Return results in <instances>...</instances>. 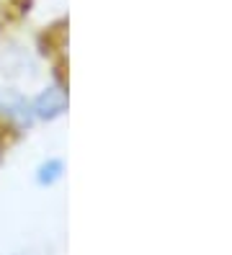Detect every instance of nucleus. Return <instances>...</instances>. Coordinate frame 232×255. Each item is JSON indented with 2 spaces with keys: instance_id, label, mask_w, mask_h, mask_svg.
<instances>
[{
  "instance_id": "nucleus-1",
  "label": "nucleus",
  "mask_w": 232,
  "mask_h": 255,
  "mask_svg": "<svg viewBox=\"0 0 232 255\" xmlns=\"http://www.w3.org/2000/svg\"><path fill=\"white\" fill-rule=\"evenodd\" d=\"M36 127L31 96L18 88H0V129L5 134H23Z\"/></svg>"
},
{
  "instance_id": "nucleus-2",
  "label": "nucleus",
  "mask_w": 232,
  "mask_h": 255,
  "mask_svg": "<svg viewBox=\"0 0 232 255\" xmlns=\"http://www.w3.org/2000/svg\"><path fill=\"white\" fill-rule=\"evenodd\" d=\"M31 111L36 124H54L67 114V88L62 83H49L31 93Z\"/></svg>"
},
{
  "instance_id": "nucleus-3",
  "label": "nucleus",
  "mask_w": 232,
  "mask_h": 255,
  "mask_svg": "<svg viewBox=\"0 0 232 255\" xmlns=\"http://www.w3.org/2000/svg\"><path fill=\"white\" fill-rule=\"evenodd\" d=\"M65 173H67L65 160L57 157V155H49L36 165L34 181H36L39 188H54V186H59L62 181H65Z\"/></svg>"
},
{
  "instance_id": "nucleus-4",
  "label": "nucleus",
  "mask_w": 232,
  "mask_h": 255,
  "mask_svg": "<svg viewBox=\"0 0 232 255\" xmlns=\"http://www.w3.org/2000/svg\"><path fill=\"white\" fill-rule=\"evenodd\" d=\"M3 152H5V131L0 129V160H3Z\"/></svg>"
},
{
  "instance_id": "nucleus-5",
  "label": "nucleus",
  "mask_w": 232,
  "mask_h": 255,
  "mask_svg": "<svg viewBox=\"0 0 232 255\" xmlns=\"http://www.w3.org/2000/svg\"><path fill=\"white\" fill-rule=\"evenodd\" d=\"M0 3H3V0H0Z\"/></svg>"
}]
</instances>
